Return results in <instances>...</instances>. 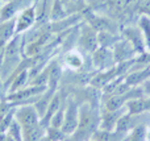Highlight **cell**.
<instances>
[{
	"mask_svg": "<svg viewBox=\"0 0 150 141\" xmlns=\"http://www.w3.org/2000/svg\"><path fill=\"white\" fill-rule=\"evenodd\" d=\"M23 58V34H16L5 46L4 58L0 66V75L4 79V83L18 67Z\"/></svg>",
	"mask_w": 150,
	"mask_h": 141,
	"instance_id": "obj_1",
	"label": "cell"
},
{
	"mask_svg": "<svg viewBox=\"0 0 150 141\" xmlns=\"http://www.w3.org/2000/svg\"><path fill=\"white\" fill-rule=\"evenodd\" d=\"M79 124V104L74 98H66L65 119H63L62 131L65 135H73Z\"/></svg>",
	"mask_w": 150,
	"mask_h": 141,
	"instance_id": "obj_2",
	"label": "cell"
},
{
	"mask_svg": "<svg viewBox=\"0 0 150 141\" xmlns=\"http://www.w3.org/2000/svg\"><path fill=\"white\" fill-rule=\"evenodd\" d=\"M15 120L20 124L21 128L25 129L40 124L41 118H40L38 112L36 111L34 106L30 104V106H20V107L16 108Z\"/></svg>",
	"mask_w": 150,
	"mask_h": 141,
	"instance_id": "obj_3",
	"label": "cell"
},
{
	"mask_svg": "<svg viewBox=\"0 0 150 141\" xmlns=\"http://www.w3.org/2000/svg\"><path fill=\"white\" fill-rule=\"evenodd\" d=\"M37 23V12L36 3L30 7L25 8L16 16V34H24L34 28Z\"/></svg>",
	"mask_w": 150,
	"mask_h": 141,
	"instance_id": "obj_4",
	"label": "cell"
},
{
	"mask_svg": "<svg viewBox=\"0 0 150 141\" xmlns=\"http://www.w3.org/2000/svg\"><path fill=\"white\" fill-rule=\"evenodd\" d=\"M78 46L82 52H86L88 54H92L99 47V40H98V32L92 29L88 24L82 26L80 36L78 38Z\"/></svg>",
	"mask_w": 150,
	"mask_h": 141,
	"instance_id": "obj_5",
	"label": "cell"
},
{
	"mask_svg": "<svg viewBox=\"0 0 150 141\" xmlns=\"http://www.w3.org/2000/svg\"><path fill=\"white\" fill-rule=\"evenodd\" d=\"M37 0H9L1 4L0 7V21H5L13 18L25 8L30 7Z\"/></svg>",
	"mask_w": 150,
	"mask_h": 141,
	"instance_id": "obj_6",
	"label": "cell"
},
{
	"mask_svg": "<svg viewBox=\"0 0 150 141\" xmlns=\"http://www.w3.org/2000/svg\"><path fill=\"white\" fill-rule=\"evenodd\" d=\"M127 113L129 115H138V113H150V95L148 98L138 96L130 99L125 104Z\"/></svg>",
	"mask_w": 150,
	"mask_h": 141,
	"instance_id": "obj_7",
	"label": "cell"
},
{
	"mask_svg": "<svg viewBox=\"0 0 150 141\" xmlns=\"http://www.w3.org/2000/svg\"><path fill=\"white\" fill-rule=\"evenodd\" d=\"M63 102H65V99L62 98V94H61V92H55L54 96H53V98H52V100H50L49 106H47L45 115L42 116L41 120H40V124H41V125L44 127L45 129H46L47 127H49L50 120H52L53 115H54V113L57 112L58 110H59L61 106L63 104Z\"/></svg>",
	"mask_w": 150,
	"mask_h": 141,
	"instance_id": "obj_8",
	"label": "cell"
},
{
	"mask_svg": "<svg viewBox=\"0 0 150 141\" xmlns=\"http://www.w3.org/2000/svg\"><path fill=\"white\" fill-rule=\"evenodd\" d=\"M16 36V17L0 21V47H5Z\"/></svg>",
	"mask_w": 150,
	"mask_h": 141,
	"instance_id": "obj_9",
	"label": "cell"
},
{
	"mask_svg": "<svg viewBox=\"0 0 150 141\" xmlns=\"http://www.w3.org/2000/svg\"><path fill=\"white\" fill-rule=\"evenodd\" d=\"M91 57H92V62L93 65H95V67L98 69H107L108 66H111V61H113V53H111L107 47H98V49L95 50V52L91 54Z\"/></svg>",
	"mask_w": 150,
	"mask_h": 141,
	"instance_id": "obj_10",
	"label": "cell"
},
{
	"mask_svg": "<svg viewBox=\"0 0 150 141\" xmlns=\"http://www.w3.org/2000/svg\"><path fill=\"white\" fill-rule=\"evenodd\" d=\"M128 133H122L119 131H105V129L98 128L91 136V140L93 141H124Z\"/></svg>",
	"mask_w": 150,
	"mask_h": 141,
	"instance_id": "obj_11",
	"label": "cell"
},
{
	"mask_svg": "<svg viewBox=\"0 0 150 141\" xmlns=\"http://www.w3.org/2000/svg\"><path fill=\"white\" fill-rule=\"evenodd\" d=\"M65 62L66 67L71 71H79L80 69L84 65V58H83L82 53L78 52V50H70L67 52V54L65 55Z\"/></svg>",
	"mask_w": 150,
	"mask_h": 141,
	"instance_id": "obj_12",
	"label": "cell"
},
{
	"mask_svg": "<svg viewBox=\"0 0 150 141\" xmlns=\"http://www.w3.org/2000/svg\"><path fill=\"white\" fill-rule=\"evenodd\" d=\"M45 132L46 129L41 124H37L30 128H25L23 129V141H40V139L45 135Z\"/></svg>",
	"mask_w": 150,
	"mask_h": 141,
	"instance_id": "obj_13",
	"label": "cell"
},
{
	"mask_svg": "<svg viewBox=\"0 0 150 141\" xmlns=\"http://www.w3.org/2000/svg\"><path fill=\"white\" fill-rule=\"evenodd\" d=\"M61 3H62L67 16L82 13V12H84V9H86L84 0H61Z\"/></svg>",
	"mask_w": 150,
	"mask_h": 141,
	"instance_id": "obj_14",
	"label": "cell"
},
{
	"mask_svg": "<svg viewBox=\"0 0 150 141\" xmlns=\"http://www.w3.org/2000/svg\"><path fill=\"white\" fill-rule=\"evenodd\" d=\"M150 78V66L141 71H136V73H132L129 77L127 78V84L129 86H137V84L142 83V82L148 81Z\"/></svg>",
	"mask_w": 150,
	"mask_h": 141,
	"instance_id": "obj_15",
	"label": "cell"
},
{
	"mask_svg": "<svg viewBox=\"0 0 150 141\" xmlns=\"http://www.w3.org/2000/svg\"><path fill=\"white\" fill-rule=\"evenodd\" d=\"M138 28L142 33L145 46L150 50V17L149 16H141L138 20Z\"/></svg>",
	"mask_w": 150,
	"mask_h": 141,
	"instance_id": "obj_16",
	"label": "cell"
},
{
	"mask_svg": "<svg viewBox=\"0 0 150 141\" xmlns=\"http://www.w3.org/2000/svg\"><path fill=\"white\" fill-rule=\"evenodd\" d=\"M65 108H66V99L63 102V104L61 106V108L57 111V112L53 115L52 120H50L49 127H53V128H59L62 129L63 125V119H65Z\"/></svg>",
	"mask_w": 150,
	"mask_h": 141,
	"instance_id": "obj_17",
	"label": "cell"
},
{
	"mask_svg": "<svg viewBox=\"0 0 150 141\" xmlns=\"http://www.w3.org/2000/svg\"><path fill=\"white\" fill-rule=\"evenodd\" d=\"M7 135L15 141H23V128L16 120H13V123L7 129Z\"/></svg>",
	"mask_w": 150,
	"mask_h": 141,
	"instance_id": "obj_18",
	"label": "cell"
},
{
	"mask_svg": "<svg viewBox=\"0 0 150 141\" xmlns=\"http://www.w3.org/2000/svg\"><path fill=\"white\" fill-rule=\"evenodd\" d=\"M45 135H46L47 137H49L52 141H62L63 137L66 136L65 133H63L62 129L59 128H53V127H47L46 128V132H45Z\"/></svg>",
	"mask_w": 150,
	"mask_h": 141,
	"instance_id": "obj_19",
	"label": "cell"
},
{
	"mask_svg": "<svg viewBox=\"0 0 150 141\" xmlns=\"http://www.w3.org/2000/svg\"><path fill=\"white\" fill-rule=\"evenodd\" d=\"M7 89H5V83H4V79L1 78L0 75V100H5L7 99Z\"/></svg>",
	"mask_w": 150,
	"mask_h": 141,
	"instance_id": "obj_20",
	"label": "cell"
},
{
	"mask_svg": "<svg viewBox=\"0 0 150 141\" xmlns=\"http://www.w3.org/2000/svg\"><path fill=\"white\" fill-rule=\"evenodd\" d=\"M62 141H82V140H79L76 136H74V135H66Z\"/></svg>",
	"mask_w": 150,
	"mask_h": 141,
	"instance_id": "obj_21",
	"label": "cell"
},
{
	"mask_svg": "<svg viewBox=\"0 0 150 141\" xmlns=\"http://www.w3.org/2000/svg\"><path fill=\"white\" fill-rule=\"evenodd\" d=\"M144 91L148 92V94L150 95V81H146V82H145V86H144Z\"/></svg>",
	"mask_w": 150,
	"mask_h": 141,
	"instance_id": "obj_22",
	"label": "cell"
},
{
	"mask_svg": "<svg viewBox=\"0 0 150 141\" xmlns=\"http://www.w3.org/2000/svg\"><path fill=\"white\" fill-rule=\"evenodd\" d=\"M146 137H148V141H150V124H149L148 129H146Z\"/></svg>",
	"mask_w": 150,
	"mask_h": 141,
	"instance_id": "obj_23",
	"label": "cell"
},
{
	"mask_svg": "<svg viewBox=\"0 0 150 141\" xmlns=\"http://www.w3.org/2000/svg\"><path fill=\"white\" fill-rule=\"evenodd\" d=\"M40 141H52V140H50V139H49V137H47V136H46V135H44V136H42V137H41V139H40Z\"/></svg>",
	"mask_w": 150,
	"mask_h": 141,
	"instance_id": "obj_24",
	"label": "cell"
},
{
	"mask_svg": "<svg viewBox=\"0 0 150 141\" xmlns=\"http://www.w3.org/2000/svg\"><path fill=\"white\" fill-rule=\"evenodd\" d=\"M7 141H15V140H13L12 137H9V136H8V135H7Z\"/></svg>",
	"mask_w": 150,
	"mask_h": 141,
	"instance_id": "obj_25",
	"label": "cell"
},
{
	"mask_svg": "<svg viewBox=\"0 0 150 141\" xmlns=\"http://www.w3.org/2000/svg\"><path fill=\"white\" fill-rule=\"evenodd\" d=\"M8 1V0H0V3H1V4H3V3H7Z\"/></svg>",
	"mask_w": 150,
	"mask_h": 141,
	"instance_id": "obj_26",
	"label": "cell"
},
{
	"mask_svg": "<svg viewBox=\"0 0 150 141\" xmlns=\"http://www.w3.org/2000/svg\"><path fill=\"white\" fill-rule=\"evenodd\" d=\"M0 7H1V3H0Z\"/></svg>",
	"mask_w": 150,
	"mask_h": 141,
	"instance_id": "obj_27",
	"label": "cell"
}]
</instances>
